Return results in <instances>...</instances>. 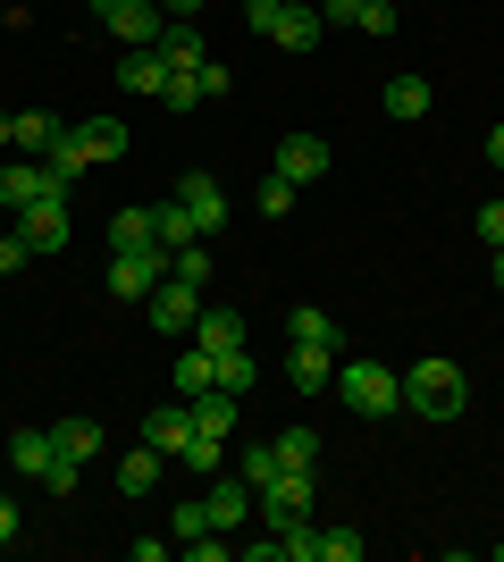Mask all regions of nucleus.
I'll return each mask as SVG.
<instances>
[{
	"label": "nucleus",
	"instance_id": "f257e3e1",
	"mask_svg": "<svg viewBox=\"0 0 504 562\" xmlns=\"http://www.w3.org/2000/svg\"><path fill=\"white\" fill-rule=\"evenodd\" d=\"M404 412H421V420H462V412H471V378H462V361H446V352L412 361V370H404Z\"/></svg>",
	"mask_w": 504,
	"mask_h": 562
},
{
	"label": "nucleus",
	"instance_id": "f03ea898",
	"mask_svg": "<svg viewBox=\"0 0 504 562\" xmlns=\"http://www.w3.org/2000/svg\"><path fill=\"white\" fill-rule=\"evenodd\" d=\"M336 395L354 403L361 420H387V412H404V370H387V361H345V370H336Z\"/></svg>",
	"mask_w": 504,
	"mask_h": 562
},
{
	"label": "nucleus",
	"instance_id": "7ed1b4c3",
	"mask_svg": "<svg viewBox=\"0 0 504 562\" xmlns=\"http://www.w3.org/2000/svg\"><path fill=\"white\" fill-rule=\"evenodd\" d=\"M9 470H25V479H34V487H51V495L76 487V462L51 446V428H18V437H9Z\"/></svg>",
	"mask_w": 504,
	"mask_h": 562
},
{
	"label": "nucleus",
	"instance_id": "20e7f679",
	"mask_svg": "<svg viewBox=\"0 0 504 562\" xmlns=\"http://www.w3.org/2000/svg\"><path fill=\"white\" fill-rule=\"evenodd\" d=\"M320 504V470H278L261 495H253V513H261V529H287V520H303Z\"/></svg>",
	"mask_w": 504,
	"mask_h": 562
},
{
	"label": "nucleus",
	"instance_id": "39448f33",
	"mask_svg": "<svg viewBox=\"0 0 504 562\" xmlns=\"http://www.w3.org/2000/svg\"><path fill=\"white\" fill-rule=\"evenodd\" d=\"M18 235L34 244V260H59V252H68V235H76V218H68V193L51 186L43 202H25V211H18Z\"/></svg>",
	"mask_w": 504,
	"mask_h": 562
},
{
	"label": "nucleus",
	"instance_id": "423d86ee",
	"mask_svg": "<svg viewBox=\"0 0 504 562\" xmlns=\"http://www.w3.org/2000/svg\"><path fill=\"white\" fill-rule=\"evenodd\" d=\"M168 278V252L160 244H135V252H110V294L119 303H152V285Z\"/></svg>",
	"mask_w": 504,
	"mask_h": 562
},
{
	"label": "nucleus",
	"instance_id": "0eeeda50",
	"mask_svg": "<svg viewBox=\"0 0 504 562\" xmlns=\"http://www.w3.org/2000/svg\"><path fill=\"white\" fill-rule=\"evenodd\" d=\"M160 25H168L160 0H101V34H110V43H126V50L160 43Z\"/></svg>",
	"mask_w": 504,
	"mask_h": 562
},
{
	"label": "nucleus",
	"instance_id": "6e6552de",
	"mask_svg": "<svg viewBox=\"0 0 504 562\" xmlns=\"http://www.w3.org/2000/svg\"><path fill=\"white\" fill-rule=\"evenodd\" d=\"M144 311H152V328H160V336H193V319H202V294H193V285H177V278H160Z\"/></svg>",
	"mask_w": 504,
	"mask_h": 562
},
{
	"label": "nucleus",
	"instance_id": "1a4fd4ad",
	"mask_svg": "<svg viewBox=\"0 0 504 562\" xmlns=\"http://www.w3.org/2000/svg\"><path fill=\"white\" fill-rule=\"evenodd\" d=\"M328 168H336V151L320 135H287L278 143V177H287V186H320Z\"/></svg>",
	"mask_w": 504,
	"mask_h": 562
},
{
	"label": "nucleus",
	"instance_id": "9d476101",
	"mask_svg": "<svg viewBox=\"0 0 504 562\" xmlns=\"http://www.w3.org/2000/svg\"><path fill=\"white\" fill-rule=\"evenodd\" d=\"M177 202H186V218H193L202 235H219V227H227V193H219V177H211V168H186Z\"/></svg>",
	"mask_w": 504,
	"mask_h": 562
},
{
	"label": "nucleus",
	"instance_id": "9b49d317",
	"mask_svg": "<svg viewBox=\"0 0 504 562\" xmlns=\"http://www.w3.org/2000/svg\"><path fill=\"white\" fill-rule=\"evenodd\" d=\"M320 34H328L320 0H287V9H278V25H269V43H278V50H320Z\"/></svg>",
	"mask_w": 504,
	"mask_h": 562
},
{
	"label": "nucleus",
	"instance_id": "f8f14e48",
	"mask_svg": "<svg viewBox=\"0 0 504 562\" xmlns=\"http://www.w3.org/2000/svg\"><path fill=\"white\" fill-rule=\"evenodd\" d=\"M59 135H68V126H51L43 110H18V117H0V143H9L18 160H43V151H51Z\"/></svg>",
	"mask_w": 504,
	"mask_h": 562
},
{
	"label": "nucleus",
	"instance_id": "ddd939ff",
	"mask_svg": "<svg viewBox=\"0 0 504 562\" xmlns=\"http://www.w3.org/2000/svg\"><path fill=\"white\" fill-rule=\"evenodd\" d=\"M202 504H211V529H227V538H236L244 520H253V487H244L236 470H219V479H211V495H202Z\"/></svg>",
	"mask_w": 504,
	"mask_h": 562
},
{
	"label": "nucleus",
	"instance_id": "4468645a",
	"mask_svg": "<svg viewBox=\"0 0 504 562\" xmlns=\"http://www.w3.org/2000/svg\"><path fill=\"white\" fill-rule=\"evenodd\" d=\"M144 446H160L168 462H177V453L193 446V403H186V395H177V403H160V412L144 420Z\"/></svg>",
	"mask_w": 504,
	"mask_h": 562
},
{
	"label": "nucleus",
	"instance_id": "2eb2a0df",
	"mask_svg": "<svg viewBox=\"0 0 504 562\" xmlns=\"http://www.w3.org/2000/svg\"><path fill=\"white\" fill-rule=\"evenodd\" d=\"M287 386H294V395L336 386V345H294V352H287Z\"/></svg>",
	"mask_w": 504,
	"mask_h": 562
},
{
	"label": "nucleus",
	"instance_id": "dca6fc26",
	"mask_svg": "<svg viewBox=\"0 0 504 562\" xmlns=\"http://www.w3.org/2000/svg\"><path fill=\"white\" fill-rule=\"evenodd\" d=\"M186 345H202V352H211V361H219V352H236V345H253V336H244V319H236V311H219V303H202V319H193V336H186Z\"/></svg>",
	"mask_w": 504,
	"mask_h": 562
},
{
	"label": "nucleus",
	"instance_id": "f3484780",
	"mask_svg": "<svg viewBox=\"0 0 504 562\" xmlns=\"http://www.w3.org/2000/svg\"><path fill=\"white\" fill-rule=\"evenodd\" d=\"M51 446L68 453L76 470H85V462H101V446H110V437H101V420H85V412H68V420H51Z\"/></svg>",
	"mask_w": 504,
	"mask_h": 562
},
{
	"label": "nucleus",
	"instance_id": "a211bd4d",
	"mask_svg": "<svg viewBox=\"0 0 504 562\" xmlns=\"http://www.w3.org/2000/svg\"><path fill=\"white\" fill-rule=\"evenodd\" d=\"M43 193H51L43 160H0V211H25V202H43Z\"/></svg>",
	"mask_w": 504,
	"mask_h": 562
},
{
	"label": "nucleus",
	"instance_id": "6ab92c4d",
	"mask_svg": "<svg viewBox=\"0 0 504 562\" xmlns=\"http://www.w3.org/2000/svg\"><path fill=\"white\" fill-rule=\"evenodd\" d=\"M429 76H387V117H395V126H421V117H429Z\"/></svg>",
	"mask_w": 504,
	"mask_h": 562
},
{
	"label": "nucleus",
	"instance_id": "aec40b11",
	"mask_svg": "<svg viewBox=\"0 0 504 562\" xmlns=\"http://www.w3.org/2000/svg\"><path fill=\"white\" fill-rule=\"evenodd\" d=\"M152 50L168 59V76H177V68H202V59H211V50H202V34H193V18H168Z\"/></svg>",
	"mask_w": 504,
	"mask_h": 562
},
{
	"label": "nucleus",
	"instance_id": "412c9836",
	"mask_svg": "<svg viewBox=\"0 0 504 562\" xmlns=\"http://www.w3.org/2000/svg\"><path fill=\"white\" fill-rule=\"evenodd\" d=\"M119 85H126V93H152V101H160V85H168V59H160V50H126V59H119Z\"/></svg>",
	"mask_w": 504,
	"mask_h": 562
},
{
	"label": "nucleus",
	"instance_id": "4be33fe9",
	"mask_svg": "<svg viewBox=\"0 0 504 562\" xmlns=\"http://www.w3.org/2000/svg\"><path fill=\"white\" fill-rule=\"evenodd\" d=\"M160 470H168L160 446H135V453L119 462V495H152V487H160Z\"/></svg>",
	"mask_w": 504,
	"mask_h": 562
},
{
	"label": "nucleus",
	"instance_id": "5701e85b",
	"mask_svg": "<svg viewBox=\"0 0 504 562\" xmlns=\"http://www.w3.org/2000/svg\"><path fill=\"white\" fill-rule=\"evenodd\" d=\"M85 168H93V160H85V143H76V126H68V135H59V143H51V151H43V177H51V186H59V193H68L76 177H85Z\"/></svg>",
	"mask_w": 504,
	"mask_h": 562
},
{
	"label": "nucleus",
	"instance_id": "b1692460",
	"mask_svg": "<svg viewBox=\"0 0 504 562\" xmlns=\"http://www.w3.org/2000/svg\"><path fill=\"white\" fill-rule=\"evenodd\" d=\"M261 386V361H253V345H236V352H219V395H253Z\"/></svg>",
	"mask_w": 504,
	"mask_h": 562
},
{
	"label": "nucleus",
	"instance_id": "393cba45",
	"mask_svg": "<svg viewBox=\"0 0 504 562\" xmlns=\"http://www.w3.org/2000/svg\"><path fill=\"white\" fill-rule=\"evenodd\" d=\"M76 143H85V160H119V151H126V126H119V117H85V126H76Z\"/></svg>",
	"mask_w": 504,
	"mask_h": 562
},
{
	"label": "nucleus",
	"instance_id": "a878e982",
	"mask_svg": "<svg viewBox=\"0 0 504 562\" xmlns=\"http://www.w3.org/2000/svg\"><path fill=\"white\" fill-rule=\"evenodd\" d=\"M211 386H219V361H211V352H202V345H186V352H177V395H211Z\"/></svg>",
	"mask_w": 504,
	"mask_h": 562
},
{
	"label": "nucleus",
	"instance_id": "bb28decb",
	"mask_svg": "<svg viewBox=\"0 0 504 562\" xmlns=\"http://www.w3.org/2000/svg\"><path fill=\"white\" fill-rule=\"evenodd\" d=\"M236 420H244V403L236 395H193V428H211V437H236Z\"/></svg>",
	"mask_w": 504,
	"mask_h": 562
},
{
	"label": "nucleus",
	"instance_id": "cd10ccee",
	"mask_svg": "<svg viewBox=\"0 0 504 562\" xmlns=\"http://www.w3.org/2000/svg\"><path fill=\"white\" fill-rule=\"evenodd\" d=\"M269 446H278V462H287V470H320V428H278Z\"/></svg>",
	"mask_w": 504,
	"mask_h": 562
},
{
	"label": "nucleus",
	"instance_id": "c85d7f7f",
	"mask_svg": "<svg viewBox=\"0 0 504 562\" xmlns=\"http://www.w3.org/2000/svg\"><path fill=\"white\" fill-rule=\"evenodd\" d=\"M135 244H160L152 211H110V252H135Z\"/></svg>",
	"mask_w": 504,
	"mask_h": 562
},
{
	"label": "nucleus",
	"instance_id": "c756f323",
	"mask_svg": "<svg viewBox=\"0 0 504 562\" xmlns=\"http://www.w3.org/2000/svg\"><path fill=\"white\" fill-rule=\"evenodd\" d=\"M287 336H294V345H336V319L320 303H294L287 311Z\"/></svg>",
	"mask_w": 504,
	"mask_h": 562
},
{
	"label": "nucleus",
	"instance_id": "7c9ffc66",
	"mask_svg": "<svg viewBox=\"0 0 504 562\" xmlns=\"http://www.w3.org/2000/svg\"><path fill=\"white\" fill-rule=\"evenodd\" d=\"M227 470H236L244 487L261 495V487H269V479H278V470H287V462H278V446H244V453H236V462H227Z\"/></svg>",
	"mask_w": 504,
	"mask_h": 562
},
{
	"label": "nucleus",
	"instance_id": "2f4dec72",
	"mask_svg": "<svg viewBox=\"0 0 504 562\" xmlns=\"http://www.w3.org/2000/svg\"><path fill=\"white\" fill-rule=\"evenodd\" d=\"M168 278H177V285H193V294H202V285H211V244L193 235L186 252H168Z\"/></svg>",
	"mask_w": 504,
	"mask_h": 562
},
{
	"label": "nucleus",
	"instance_id": "473e14b6",
	"mask_svg": "<svg viewBox=\"0 0 504 562\" xmlns=\"http://www.w3.org/2000/svg\"><path fill=\"white\" fill-rule=\"evenodd\" d=\"M227 446H236V437H211V428H193V446L177 453V462H186V470H211V479H219V470H227Z\"/></svg>",
	"mask_w": 504,
	"mask_h": 562
},
{
	"label": "nucleus",
	"instance_id": "72a5a7b5",
	"mask_svg": "<svg viewBox=\"0 0 504 562\" xmlns=\"http://www.w3.org/2000/svg\"><path fill=\"white\" fill-rule=\"evenodd\" d=\"M278 554H287V562H320V520L312 513L287 520V529H278Z\"/></svg>",
	"mask_w": 504,
	"mask_h": 562
},
{
	"label": "nucleus",
	"instance_id": "f704fd0d",
	"mask_svg": "<svg viewBox=\"0 0 504 562\" xmlns=\"http://www.w3.org/2000/svg\"><path fill=\"white\" fill-rule=\"evenodd\" d=\"M152 227H160V252H186L193 235H202V227L186 218V202H168V211H152Z\"/></svg>",
	"mask_w": 504,
	"mask_h": 562
},
{
	"label": "nucleus",
	"instance_id": "c9c22d12",
	"mask_svg": "<svg viewBox=\"0 0 504 562\" xmlns=\"http://www.w3.org/2000/svg\"><path fill=\"white\" fill-rule=\"evenodd\" d=\"M160 110H177V117H186V110H202V76H193V68H177V76L160 85Z\"/></svg>",
	"mask_w": 504,
	"mask_h": 562
},
{
	"label": "nucleus",
	"instance_id": "e433bc0d",
	"mask_svg": "<svg viewBox=\"0 0 504 562\" xmlns=\"http://www.w3.org/2000/svg\"><path fill=\"white\" fill-rule=\"evenodd\" d=\"M294 193H303V186H287V177L269 168V177H261V202H253V211H261V218H287V211H294Z\"/></svg>",
	"mask_w": 504,
	"mask_h": 562
},
{
	"label": "nucleus",
	"instance_id": "4c0bfd02",
	"mask_svg": "<svg viewBox=\"0 0 504 562\" xmlns=\"http://www.w3.org/2000/svg\"><path fill=\"white\" fill-rule=\"evenodd\" d=\"M320 562H361V529H320Z\"/></svg>",
	"mask_w": 504,
	"mask_h": 562
},
{
	"label": "nucleus",
	"instance_id": "58836bf2",
	"mask_svg": "<svg viewBox=\"0 0 504 562\" xmlns=\"http://www.w3.org/2000/svg\"><path fill=\"white\" fill-rule=\"evenodd\" d=\"M168 538H211V504H177V520H168Z\"/></svg>",
	"mask_w": 504,
	"mask_h": 562
},
{
	"label": "nucleus",
	"instance_id": "ea45409f",
	"mask_svg": "<svg viewBox=\"0 0 504 562\" xmlns=\"http://www.w3.org/2000/svg\"><path fill=\"white\" fill-rule=\"evenodd\" d=\"M361 34H370V43H387V34H395V0H361Z\"/></svg>",
	"mask_w": 504,
	"mask_h": 562
},
{
	"label": "nucleus",
	"instance_id": "a19ab883",
	"mask_svg": "<svg viewBox=\"0 0 504 562\" xmlns=\"http://www.w3.org/2000/svg\"><path fill=\"white\" fill-rule=\"evenodd\" d=\"M480 244H488V252L504 244V202H480Z\"/></svg>",
	"mask_w": 504,
	"mask_h": 562
},
{
	"label": "nucleus",
	"instance_id": "79ce46f5",
	"mask_svg": "<svg viewBox=\"0 0 504 562\" xmlns=\"http://www.w3.org/2000/svg\"><path fill=\"white\" fill-rule=\"evenodd\" d=\"M278 9H287V0H244V25H253V34H269V25H278Z\"/></svg>",
	"mask_w": 504,
	"mask_h": 562
},
{
	"label": "nucleus",
	"instance_id": "37998d69",
	"mask_svg": "<svg viewBox=\"0 0 504 562\" xmlns=\"http://www.w3.org/2000/svg\"><path fill=\"white\" fill-rule=\"evenodd\" d=\"M25 260H34V244H25V235H0V278H9V269H25Z\"/></svg>",
	"mask_w": 504,
	"mask_h": 562
},
{
	"label": "nucleus",
	"instance_id": "c03bdc74",
	"mask_svg": "<svg viewBox=\"0 0 504 562\" xmlns=\"http://www.w3.org/2000/svg\"><path fill=\"white\" fill-rule=\"evenodd\" d=\"M193 76H202V101H219V93H227V85H236V76L219 68V59H202V68H193Z\"/></svg>",
	"mask_w": 504,
	"mask_h": 562
},
{
	"label": "nucleus",
	"instance_id": "a18cd8bd",
	"mask_svg": "<svg viewBox=\"0 0 504 562\" xmlns=\"http://www.w3.org/2000/svg\"><path fill=\"white\" fill-rule=\"evenodd\" d=\"M236 554H244V562H287V554H278V529H269V538H244Z\"/></svg>",
	"mask_w": 504,
	"mask_h": 562
},
{
	"label": "nucleus",
	"instance_id": "49530a36",
	"mask_svg": "<svg viewBox=\"0 0 504 562\" xmlns=\"http://www.w3.org/2000/svg\"><path fill=\"white\" fill-rule=\"evenodd\" d=\"M320 18H328V25H354V18H361V0H320Z\"/></svg>",
	"mask_w": 504,
	"mask_h": 562
},
{
	"label": "nucleus",
	"instance_id": "de8ad7c7",
	"mask_svg": "<svg viewBox=\"0 0 504 562\" xmlns=\"http://www.w3.org/2000/svg\"><path fill=\"white\" fill-rule=\"evenodd\" d=\"M18 529H25V520H18V504L0 495V546H18Z\"/></svg>",
	"mask_w": 504,
	"mask_h": 562
},
{
	"label": "nucleus",
	"instance_id": "09e8293b",
	"mask_svg": "<svg viewBox=\"0 0 504 562\" xmlns=\"http://www.w3.org/2000/svg\"><path fill=\"white\" fill-rule=\"evenodd\" d=\"M488 168H504V126H488Z\"/></svg>",
	"mask_w": 504,
	"mask_h": 562
},
{
	"label": "nucleus",
	"instance_id": "8fccbe9b",
	"mask_svg": "<svg viewBox=\"0 0 504 562\" xmlns=\"http://www.w3.org/2000/svg\"><path fill=\"white\" fill-rule=\"evenodd\" d=\"M168 18H202V0H160Z\"/></svg>",
	"mask_w": 504,
	"mask_h": 562
},
{
	"label": "nucleus",
	"instance_id": "3c124183",
	"mask_svg": "<svg viewBox=\"0 0 504 562\" xmlns=\"http://www.w3.org/2000/svg\"><path fill=\"white\" fill-rule=\"evenodd\" d=\"M488 269H496V285H504V244H496V252H488Z\"/></svg>",
	"mask_w": 504,
	"mask_h": 562
}]
</instances>
